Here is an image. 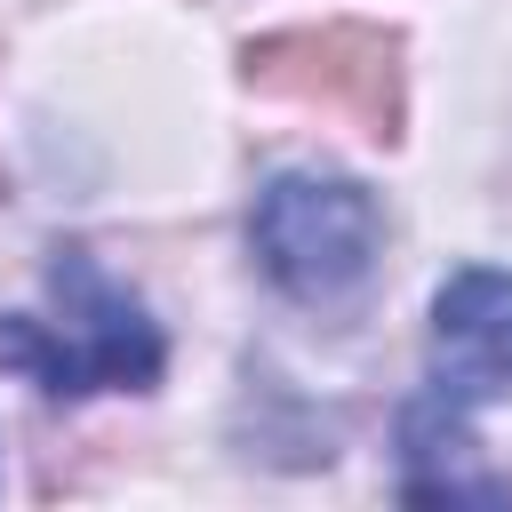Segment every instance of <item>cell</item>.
<instances>
[{"instance_id":"cell-2","label":"cell","mask_w":512,"mask_h":512,"mask_svg":"<svg viewBox=\"0 0 512 512\" xmlns=\"http://www.w3.org/2000/svg\"><path fill=\"white\" fill-rule=\"evenodd\" d=\"M248 240H256V264L272 272L280 296H296V304H344V296L368 288V272L384 256V208L352 176L288 168V176H272L256 192Z\"/></svg>"},{"instance_id":"cell-3","label":"cell","mask_w":512,"mask_h":512,"mask_svg":"<svg viewBox=\"0 0 512 512\" xmlns=\"http://www.w3.org/2000/svg\"><path fill=\"white\" fill-rule=\"evenodd\" d=\"M432 400L456 416L512 400V272L464 264L432 296Z\"/></svg>"},{"instance_id":"cell-1","label":"cell","mask_w":512,"mask_h":512,"mask_svg":"<svg viewBox=\"0 0 512 512\" xmlns=\"http://www.w3.org/2000/svg\"><path fill=\"white\" fill-rule=\"evenodd\" d=\"M0 368L32 376L48 400L152 392L168 368V344H160V320L88 248H64L48 264V312H0Z\"/></svg>"},{"instance_id":"cell-4","label":"cell","mask_w":512,"mask_h":512,"mask_svg":"<svg viewBox=\"0 0 512 512\" xmlns=\"http://www.w3.org/2000/svg\"><path fill=\"white\" fill-rule=\"evenodd\" d=\"M472 440H464V424H456V408L448 400H424L416 416H408V456H464ZM416 496H504V480H472V472H440V480H424Z\"/></svg>"}]
</instances>
